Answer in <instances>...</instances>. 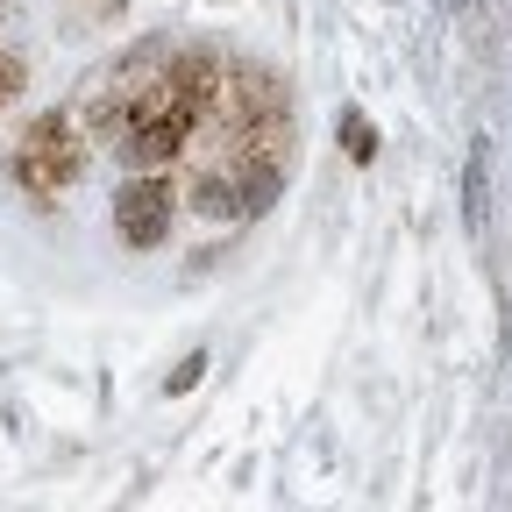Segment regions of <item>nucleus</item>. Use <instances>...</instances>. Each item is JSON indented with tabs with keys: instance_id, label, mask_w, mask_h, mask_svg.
<instances>
[{
	"instance_id": "nucleus-1",
	"label": "nucleus",
	"mask_w": 512,
	"mask_h": 512,
	"mask_svg": "<svg viewBox=\"0 0 512 512\" xmlns=\"http://www.w3.org/2000/svg\"><path fill=\"white\" fill-rule=\"evenodd\" d=\"M79 164H86V150L72 143V121L64 114H43L15 150V178H22L29 200H57V192L79 178Z\"/></svg>"
},
{
	"instance_id": "nucleus-2",
	"label": "nucleus",
	"mask_w": 512,
	"mask_h": 512,
	"mask_svg": "<svg viewBox=\"0 0 512 512\" xmlns=\"http://www.w3.org/2000/svg\"><path fill=\"white\" fill-rule=\"evenodd\" d=\"M114 228L121 242H136V249H157L171 235V192L157 178H136V185H121V200H114Z\"/></svg>"
},
{
	"instance_id": "nucleus-3",
	"label": "nucleus",
	"mask_w": 512,
	"mask_h": 512,
	"mask_svg": "<svg viewBox=\"0 0 512 512\" xmlns=\"http://www.w3.org/2000/svg\"><path fill=\"white\" fill-rule=\"evenodd\" d=\"M15 86H22V50H15V43H0V107L15 100Z\"/></svg>"
},
{
	"instance_id": "nucleus-4",
	"label": "nucleus",
	"mask_w": 512,
	"mask_h": 512,
	"mask_svg": "<svg viewBox=\"0 0 512 512\" xmlns=\"http://www.w3.org/2000/svg\"><path fill=\"white\" fill-rule=\"evenodd\" d=\"M342 143H349V157H356V164H363V157H370V150H377V136H370V128H363V121H356V114H349V121H342Z\"/></svg>"
},
{
	"instance_id": "nucleus-5",
	"label": "nucleus",
	"mask_w": 512,
	"mask_h": 512,
	"mask_svg": "<svg viewBox=\"0 0 512 512\" xmlns=\"http://www.w3.org/2000/svg\"><path fill=\"white\" fill-rule=\"evenodd\" d=\"M200 370H207V356H185V363L171 370V392H185V384H192V377H200Z\"/></svg>"
}]
</instances>
